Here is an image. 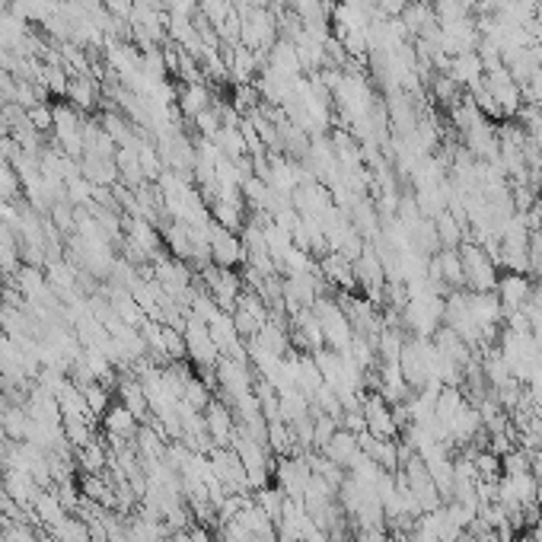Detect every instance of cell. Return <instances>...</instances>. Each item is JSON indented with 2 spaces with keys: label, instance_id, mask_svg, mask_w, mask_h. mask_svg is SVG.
<instances>
[{
  "label": "cell",
  "instance_id": "6da1fadb",
  "mask_svg": "<svg viewBox=\"0 0 542 542\" xmlns=\"http://www.w3.org/2000/svg\"><path fill=\"white\" fill-rule=\"evenodd\" d=\"M460 262H462V281H466V287L469 290H476V294H488V290H494L498 287V265H494V259L488 255L485 246H478L476 239L472 243H460Z\"/></svg>",
  "mask_w": 542,
  "mask_h": 542
},
{
  "label": "cell",
  "instance_id": "7a4b0ae2",
  "mask_svg": "<svg viewBox=\"0 0 542 542\" xmlns=\"http://www.w3.org/2000/svg\"><path fill=\"white\" fill-rule=\"evenodd\" d=\"M207 246H211V262L221 265V268H233L236 262L246 259V249L239 243V236L221 223H211V230H207Z\"/></svg>",
  "mask_w": 542,
  "mask_h": 542
},
{
  "label": "cell",
  "instance_id": "3957f363",
  "mask_svg": "<svg viewBox=\"0 0 542 542\" xmlns=\"http://www.w3.org/2000/svg\"><path fill=\"white\" fill-rule=\"evenodd\" d=\"M494 294H498V300H501L504 313H517V310H523L526 303H530V297H533V281H530V275L507 271V275L498 278Z\"/></svg>",
  "mask_w": 542,
  "mask_h": 542
},
{
  "label": "cell",
  "instance_id": "277c9868",
  "mask_svg": "<svg viewBox=\"0 0 542 542\" xmlns=\"http://www.w3.org/2000/svg\"><path fill=\"white\" fill-rule=\"evenodd\" d=\"M485 87H488V93L494 96V103H498L501 115H517L520 105H523V93H520V87L507 74V67L485 74Z\"/></svg>",
  "mask_w": 542,
  "mask_h": 542
},
{
  "label": "cell",
  "instance_id": "5b68a950",
  "mask_svg": "<svg viewBox=\"0 0 542 542\" xmlns=\"http://www.w3.org/2000/svg\"><path fill=\"white\" fill-rule=\"evenodd\" d=\"M364 422H367V430L380 440H390L396 434V414L386 408L383 396H374L364 402Z\"/></svg>",
  "mask_w": 542,
  "mask_h": 542
},
{
  "label": "cell",
  "instance_id": "8992f818",
  "mask_svg": "<svg viewBox=\"0 0 542 542\" xmlns=\"http://www.w3.org/2000/svg\"><path fill=\"white\" fill-rule=\"evenodd\" d=\"M99 96H103V87H99V80L83 74V77H71L67 83V103L74 105L77 112H93L99 105Z\"/></svg>",
  "mask_w": 542,
  "mask_h": 542
},
{
  "label": "cell",
  "instance_id": "52a82bcc",
  "mask_svg": "<svg viewBox=\"0 0 542 542\" xmlns=\"http://www.w3.org/2000/svg\"><path fill=\"white\" fill-rule=\"evenodd\" d=\"M175 103H179L185 119H195V115H201L205 109H211L214 96H211V87H207V83H179Z\"/></svg>",
  "mask_w": 542,
  "mask_h": 542
},
{
  "label": "cell",
  "instance_id": "ba28073f",
  "mask_svg": "<svg viewBox=\"0 0 542 542\" xmlns=\"http://www.w3.org/2000/svg\"><path fill=\"white\" fill-rule=\"evenodd\" d=\"M402 23H406V29H408V35L412 39H418L422 32H428L430 26H437V16H434V7H430L428 0H412L406 7V13L399 16Z\"/></svg>",
  "mask_w": 542,
  "mask_h": 542
},
{
  "label": "cell",
  "instance_id": "9c48e42d",
  "mask_svg": "<svg viewBox=\"0 0 542 542\" xmlns=\"http://www.w3.org/2000/svg\"><path fill=\"white\" fill-rule=\"evenodd\" d=\"M322 278H326L329 284L338 287V290H351V287L358 284V281H354V265L338 252L322 259Z\"/></svg>",
  "mask_w": 542,
  "mask_h": 542
},
{
  "label": "cell",
  "instance_id": "30bf717a",
  "mask_svg": "<svg viewBox=\"0 0 542 542\" xmlns=\"http://www.w3.org/2000/svg\"><path fill=\"white\" fill-rule=\"evenodd\" d=\"M446 77H453L460 87H476L478 80L485 77V71H482V61H478L476 51H469V55H456L450 58V74Z\"/></svg>",
  "mask_w": 542,
  "mask_h": 542
},
{
  "label": "cell",
  "instance_id": "8fae6325",
  "mask_svg": "<svg viewBox=\"0 0 542 542\" xmlns=\"http://www.w3.org/2000/svg\"><path fill=\"white\" fill-rule=\"evenodd\" d=\"M135 422H137V414L135 412H128L125 406H112L109 412H105V430H109V437L112 440H125L135 434Z\"/></svg>",
  "mask_w": 542,
  "mask_h": 542
},
{
  "label": "cell",
  "instance_id": "7c38bea8",
  "mask_svg": "<svg viewBox=\"0 0 542 542\" xmlns=\"http://www.w3.org/2000/svg\"><path fill=\"white\" fill-rule=\"evenodd\" d=\"M434 265H437L440 271V281L450 287H462L466 281H462V262H460V249H440L437 255H434Z\"/></svg>",
  "mask_w": 542,
  "mask_h": 542
},
{
  "label": "cell",
  "instance_id": "4fadbf2b",
  "mask_svg": "<svg viewBox=\"0 0 542 542\" xmlns=\"http://www.w3.org/2000/svg\"><path fill=\"white\" fill-rule=\"evenodd\" d=\"M462 223L460 217H453L450 211H440L437 217H434V230H437V239L444 249H460L462 243Z\"/></svg>",
  "mask_w": 542,
  "mask_h": 542
},
{
  "label": "cell",
  "instance_id": "5bb4252c",
  "mask_svg": "<svg viewBox=\"0 0 542 542\" xmlns=\"http://www.w3.org/2000/svg\"><path fill=\"white\" fill-rule=\"evenodd\" d=\"M430 93L437 99L444 109H453L460 103V83L453 77H446V74H437V77H430Z\"/></svg>",
  "mask_w": 542,
  "mask_h": 542
},
{
  "label": "cell",
  "instance_id": "9a60e30c",
  "mask_svg": "<svg viewBox=\"0 0 542 542\" xmlns=\"http://www.w3.org/2000/svg\"><path fill=\"white\" fill-rule=\"evenodd\" d=\"M430 7H434V16H437V26L456 23V19L472 16V7L466 4V0H434Z\"/></svg>",
  "mask_w": 542,
  "mask_h": 542
},
{
  "label": "cell",
  "instance_id": "2e32d148",
  "mask_svg": "<svg viewBox=\"0 0 542 542\" xmlns=\"http://www.w3.org/2000/svg\"><path fill=\"white\" fill-rule=\"evenodd\" d=\"M29 125L39 131V135H45V131H51V125H55V115H51V105L48 103H39L29 109Z\"/></svg>",
  "mask_w": 542,
  "mask_h": 542
},
{
  "label": "cell",
  "instance_id": "e0dca14e",
  "mask_svg": "<svg viewBox=\"0 0 542 542\" xmlns=\"http://www.w3.org/2000/svg\"><path fill=\"white\" fill-rule=\"evenodd\" d=\"M207 428H211V434H214L217 440H227V434H230V414L223 412L221 406H211V412H207Z\"/></svg>",
  "mask_w": 542,
  "mask_h": 542
},
{
  "label": "cell",
  "instance_id": "ac0fdd59",
  "mask_svg": "<svg viewBox=\"0 0 542 542\" xmlns=\"http://www.w3.org/2000/svg\"><path fill=\"white\" fill-rule=\"evenodd\" d=\"M414 542H440L437 526H434V517H430V514H424V517L418 520V526H414Z\"/></svg>",
  "mask_w": 542,
  "mask_h": 542
},
{
  "label": "cell",
  "instance_id": "d6986e66",
  "mask_svg": "<svg viewBox=\"0 0 542 542\" xmlns=\"http://www.w3.org/2000/svg\"><path fill=\"white\" fill-rule=\"evenodd\" d=\"M408 4H412V0H376V13H380L383 19H399V16L406 13Z\"/></svg>",
  "mask_w": 542,
  "mask_h": 542
},
{
  "label": "cell",
  "instance_id": "ffe728a7",
  "mask_svg": "<svg viewBox=\"0 0 542 542\" xmlns=\"http://www.w3.org/2000/svg\"><path fill=\"white\" fill-rule=\"evenodd\" d=\"M520 93H523V103L542 105V71H536V77L526 87H520Z\"/></svg>",
  "mask_w": 542,
  "mask_h": 542
},
{
  "label": "cell",
  "instance_id": "44dd1931",
  "mask_svg": "<svg viewBox=\"0 0 542 542\" xmlns=\"http://www.w3.org/2000/svg\"><path fill=\"white\" fill-rule=\"evenodd\" d=\"M103 7L109 10L112 16L128 19V16H131V10H135V0H103Z\"/></svg>",
  "mask_w": 542,
  "mask_h": 542
},
{
  "label": "cell",
  "instance_id": "7402d4cb",
  "mask_svg": "<svg viewBox=\"0 0 542 542\" xmlns=\"http://www.w3.org/2000/svg\"><path fill=\"white\" fill-rule=\"evenodd\" d=\"M10 135V125H7V115H4V103H0V137Z\"/></svg>",
  "mask_w": 542,
  "mask_h": 542
},
{
  "label": "cell",
  "instance_id": "603a6c76",
  "mask_svg": "<svg viewBox=\"0 0 542 542\" xmlns=\"http://www.w3.org/2000/svg\"><path fill=\"white\" fill-rule=\"evenodd\" d=\"M530 141H533L536 153H539V157H542V128H539V131H533V135H530Z\"/></svg>",
  "mask_w": 542,
  "mask_h": 542
},
{
  "label": "cell",
  "instance_id": "cb8c5ba5",
  "mask_svg": "<svg viewBox=\"0 0 542 542\" xmlns=\"http://www.w3.org/2000/svg\"><path fill=\"white\" fill-rule=\"evenodd\" d=\"M536 507H539V514H542V482H539V488H536Z\"/></svg>",
  "mask_w": 542,
  "mask_h": 542
},
{
  "label": "cell",
  "instance_id": "d4e9b609",
  "mask_svg": "<svg viewBox=\"0 0 542 542\" xmlns=\"http://www.w3.org/2000/svg\"><path fill=\"white\" fill-rule=\"evenodd\" d=\"M10 4H13V0H0V16L10 13Z\"/></svg>",
  "mask_w": 542,
  "mask_h": 542
}]
</instances>
